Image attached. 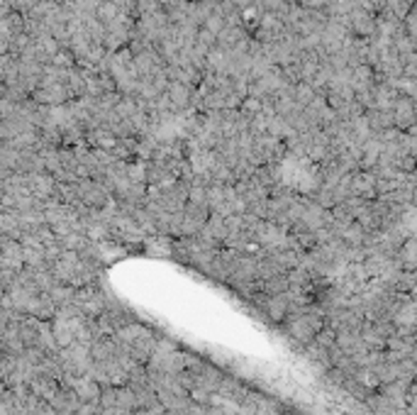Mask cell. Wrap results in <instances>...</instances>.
Listing matches in <instances>:
<instances>
[{"label": "cell", "instance_id": "30bf717a", "mask_svg": "<svg viewBox=\"0 0 417 415\" xmlns=\"http://www.w3.org/2000/svg\"><path fill=\"white\" fill-rule=\"evenodd\" d=\"M278 415H295V413H293V410H288V408H283Z\"/></svg>", "mask_w": 417, "mask_h": 415}, {"label": "cell", "instance_id": "8992f818", "mask_svg": "<svg viewBox=\"0 0 417 415\" xmlns=\"http://www.w3.org/2000/svg\"><path fill=\"white\" fill-rule=\"evenodd\" d=\"M390 118H393L395 129H412L415 125V108H412V98H398L395 105L390 108Z\"/></svg>", "mask_w": 417, "mask_h": 415}, {"label": "cell", "instance_id": "7a4b0ae2", "mask_svg": "<svg viewBox=\"0 0 417 415\" xmlns=\"http://www.w3.org/2000/svg\"><path fill=\"white\" fill-rule=\"evenodd\" d=\"M254 305L264 313V318L273 325H281L286 320V315L290 313V301L286 293H276V296H266V293H259L254 298Z\"/></svg>", "mask_w": 417, "mask_h": 415}, {"label": "cell", "instance_id": "3957f363", "mask_svg": "<svg viewBox=\"0 0 417 415\" xmlns=\"http://www.w3.org/2000/svg\"><path fill=\"white\" fill-rule=\"evenodd\" d=\"M376 186H379V179L366 171V168H356L349 174V191L351 196L362 198V201H373L376 198Z\"/></svg>", "mask_w": 417, "mask_h": 415}, {"label": "cell", "instance_id": "ba28073f", "mask_svg": "<svg viewBox=\"0 0 417 415\" xmlns=\"http://www.w3.org/2000/svg\"><path fill=\"white\" fill-rule=\"evenodd\" d=\"M27 315L34 320H39V323H47V320H54L56 315V305L54 301H51L47 293H37V296L29 301L27 305Z\"/></svg>", "mask_w": 417, "mask_h": 415}, {"label": "cell", "instance_id": "9c48e42d", "mask_svg": "<svg viewBox=\"0 0 417 415\" xmlns=\"http://www.w3.org/2000/svg\"><path fill=\"white\" fill-rule=\"evenodd\" d=\"M203 237H207L210 242H215V244H220L223 247L225 237H227V218H223V215H212L205 220V225H203L201 230Z\"/></svg>", "mask_w": 417, "mask_h": 415}, {"label": "cell", "instance_id": "5b68a950", "mask_svg": "<svg viewBox=\"0 0 417 415\" xmlns=\"http://www.w3.org/2000/svg\"><path fill=\"white\" fill-rule=\"evenodd\" d=\"M29 181V193H32L37 201H56V179L47 171H37V174H27Z\"/></svg>", "mask_w": 417, "mask_h": 415}, {"label": "cell", "instance_id": "52a82bcc", "mask_svg": "<svg viewBox=\"0 0 417 415\" xmlns=\"http://www.w3.org/2000/svg\"><path fill=\"white\" fill-rule=\"evenodd\" d=\"M247 393H249V386H244V383H242L240 379H234V376H223V381L217 386V396H220L225 403H232V405L240 403Z\"/></svg>", "mask_w": 417, "mask_h": 415}, {"label": "cell", "instance_id": "277c9868", "mask_svg": "<svg viewBox=\"0 0 417 415\" xmlns=\"http://www.w3.org/2000/svg\"><path fill=\"white\" fill-rule=\"evenodd\" d=\"M0 266L12 274L25 269V249L17 240H3L0 237Z\"/></svg>", "mask_w": 417, "mask_h": 415}, {"label": "cell", "instance_id": "6da1fadb", "mask_svg": "<svg viewBox=\"0 0 417 415\" xmlns=\"http://www.w3.org/2000/svg\"><path fill=\"white\" fill-rule=\"evenodd\" d=\"M281 327H283L286 337H288L290 342H293L295 347L303 349L305 344H310L312 337L325 327V315L315 303H310V305H305V308L286 315Z\"/></svg>", "mask_w": 417, "mask_h": 415}]
</instances>
